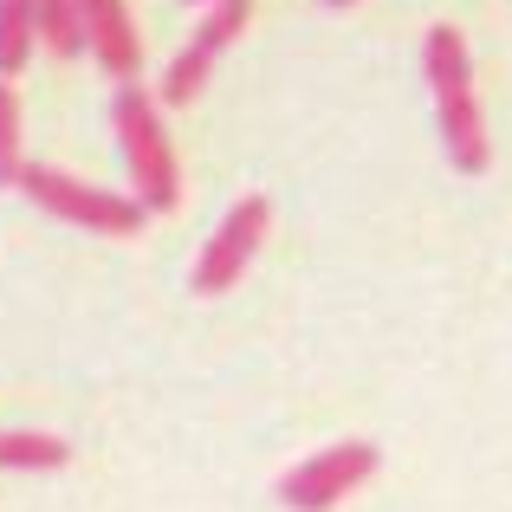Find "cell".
Returning <instances> with one entry per match:
<instances>
[{
  "label": "cell",
  "instance_id": "cell-1",
  "mask_svg": "<svg viewBox=\"0 0 512 512\" xmlns=\"http://www.w3.org/2000/svg\"><path fill=\"white\" fill-rule=\"evenodd\" d=\"M422 72L435 91V117H441V143H448V163L461 175H480L493 163L487 124H480V98H474V59H467V39L454 26H428L422 39Z\"/></svg>",
  "mask_w": 512,
  "mask_h": 512
},
{
  "label": "cell",
  "instance_id": "cell-2",
  "mask_svg": "<svg viewBox=\"0 0 512 512\" xmlns=\"http://www.w3.org/2000/svg\"><path fill=\"white\" fill-rule=\"evenodd\" d=\"M117 143H124V163H130V182H137V201L150 214H169L175 201H182V169H175V143L163 130V111H156V98L130 78V85H117Z\"/></svg>",
  "mask_w": 512,
  "mask_h": 512
},
{
  "label": "cell",
  "instance_id": "cell-3",
  "mask_svg": "<svg viewBox=\"0 0 512 512\" xmlns=\"http://www.w3.org/2000/svg\"><path fill=\"white\" fill-rule=\"evenodd\" d=\"M20 188H26V201H39V208L59 214V221L91 227V234H117V240L137 234L143 214H150L137 195H111V188H91V182H78V175L52 169V163H26Z\"/></svg>",
  "mask_w": 512,
  "mask_h": 512
},
{
  "label": "cell",
  "instance_id": "cell-4",
  "mask_svg": "<svg viewBox=\"0 0 512 512\" xmlns=\"http://www.w3.org/2000/svg\"><path fill=\"white\" fill-rule=\"evenodd\" d=\"M266 227H273V201H266V195L234 201V208H227V221L214 227V240L201 247V260H195V273H188V286H195L201 299H221V292L234 286L240 273H247V260L260 253Z\"/></svg>",
  "mask_w": 512,
  "mask_h": 512
},
{
  "label": "cell",
  "instance_id": "cell-5",
  "mask_svg": "<svg viewBox=\"0 0 512 512\" xmlns=\"http://www.w3.org/2000/svg\"><path fill=\"white\" fill-rule=\"evenodd\" d=\"M370 474H376V448L370 441H338V448L312 454L305 467H292V474L279 480V500H286L292 512H331V506H344Z\"/></svg>",
  "mask_w": 512,
  "mask_h": 512
},
{
  "label": "cell",
  "instance_id": "cell-6",
  "mask_svg": "<svg viewBox=\"0 0 512 512\" xmlns=\"http://www.w3.org/2000/svg\"><path fill=\"white\" fill-rule=\"evenodd\" d=\"M247 20H253V0H214L208 20L195 26V39H188V46L169 59V72H163V104H195L201 85H208V72H214V59H221V52L234 46L240 33H247Z\"/></svg>",
  "mask_w": 512,
  "mask_h": 512
},
{
  "label": "cell",
  "instance_id": "cell-7",
  "mask_svg": "<svg viewBox=\"0 0 512 512\" xmlns=\"http://www.w3.org/2000/svg\"><path fill=\"white\" fill-rule=\"evenodd\" d=\"M85 7V33H91V59L104 65V72L117 78V85H130V78L143 72V39H137V20H130L124 0H78Z\"/></svg>",
  "mask_w": 512,
  "mask_h": 512
},
{
  "label": "cell",
  "instance_id": "cell-8",
  "mask_svg": "<svg viewBox=\"0 0 512 512\" xmlns=\"http://www.w3.org/2000/svg\"><path fill=\"white\" fill-rule=\"evenodd\" d=\"M39 46V0H0V78H20Z\"/></svg>",
  "mask_w": 512,
  "mask_h": 512
},
{
  "label": "cell",
  "instance_id": "cell-9",
  "mask_svg": "<svg viewBox=\"0 0 512 512\" xmlns=\"http://www.w3.org/2000/svg\"><path fill=\"white\" fill-rule=\"evenodd\" d=\"M39 39H46L52 59H78V52H91L85 7H78V0H39Z\"/></svg>",
  "mask_w": 512,
  "mask_h": 512
},
{
  "label": "cell",
  "instance_id": "cell-10",
  "mask_svg": "<svg viewBox=\"0 0 512 512\" xmlns=\"http://www.w3.org/2000/svg\"><path fill=\"white\" fill-rule=\"evenodd\" d=\"M72 448L39 428H0V467H65Z\"/></svg>",
  "mask_w": 512,
  "mask_h": 512
},
{
  "label": "cell",
  "instance_id": "cell-11",
  "mask_svg": "<svg viewBox=\"0 0 512 512\" xmlns=\"http://www.w3.org/2000/svg\"><path fill=\"white\" fill-rule=\"evenodd\" d=\"M20 91H13V78H0V188H20Z\"/></svg>",
  "mask_w": 512,
  "mask_h": 512
},
{
  "label": "cell",
  "instance_id": "cell-12",
  "mask_svg": "<svg viewBox=\"0 0 512 512\" xmlns=\"http://www.w3.org/2000/svg\"><path fill=\"white\" fill-rule=\"evenodd\" d=\"M325 7H350V0H325Z\"/></svg>",
  "mask_w": 512,
  "mask_h": 512
},
{
  "label": "cell",
  "instance_id": "cell-13",
  "mask_svg": "<svg viewBox=\"0 0 512 512\" xmlns=\"http://www.w3.org/2000/svg\"><path fill=\"white\" fill-rule=\"evenodd\" d=\"M195 7H214V0H195Z\"/></svg>",
  "mask_w": 512,
  "mask_h": 512
}]
</instances>
